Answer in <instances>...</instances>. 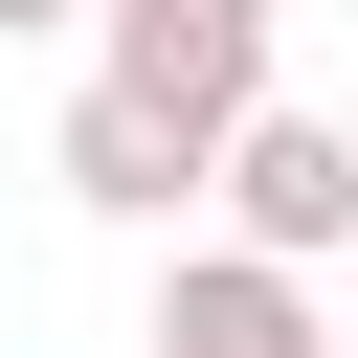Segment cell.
I'll list each match as a JSON object with an SVG mask.
<instances>
[{
	"mask_svg": "<svg viewBox=\"0 0 358 358\" xmlns=\"http://www.w3.org/2000/svg\"><path fill=\"white\" fill-rule=\"evenodd\" d=\"M0 45H90V0H0Z\"/></svg>",
	"mask_w": 358,
	"mask_h": 358,
	"instance_id": "5b68a950",
	"label": "cell"
},
{
	"mask_svg": "<svg viewBox=\"0 0 358 358\" xmlns=\"http://www.w3.org/2000/svg\"><path fill=\"white\" fill-rule=\"evenodd\" d=\"M45 179H67L90 224H157V246H179V224H201V179H224V134H179L157 90H112V67H90V90H67V134H45Z\"/></svg>",
	"mask_w": 358,
	"mask_h": 358,
	"instance_id": "277c9868",
	"label": "cell"
},
{
	"mask_svg": "<svg viewBox=\"0 0 358 358\" xmlns=\"http://www.w3.org/2000/svg\"><path fill=\"white\" fill-rule=\"evenodd\" d=\"M201 224H246V246H291V268H358V134H336V112H291V90H246V112H224Z\"/></svg>",
	"mask_w": 358,
	"mask_h": 358,
	"instance_id": "7a4b0ae2",
	"label": "cell"
},
{
	"mask_svg": "<svg viewBox=\"0 0 358 358\" xmlns=\"http://www.w3.org/2000/svg\"><path fill=\"white\" fill-rule=\"evenodd\" d=\"M134 358H358V336H336V268H291V246H246V224H179Z\"/></svg>",
	"mask_w": 358,
	"mask_h": 358,
	"instance_id": "6da1fadb",
	"label": "cell"
},
{
	"mask_svg": "<svg viewBox=\"0 0 358 358\" xmlns=\"http://www.w3.org/2000/svg\"><path fill=\"white\" fill-rule=\"evenodd\" d=\"M268 45H291V0H90V67L157 90L179 134H224V112L268 90Z\"/></svg>",
	"mask_w": 358,
	"mask_h": 358,
	"instance_id": "3957f363",
	"label": "cell"
}]
</instances>
